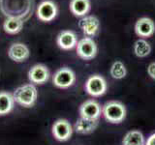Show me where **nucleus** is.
Wrapping results in <instances>:
<instances>
[{
	"label": "nucleus",
	"mask_w": 155,
	"mask_h": 145,
	"mask_svg": "<svg viewBox=\"0 0 155 145\" xmlns=\"http://www.w3.org/2000/svg\"><path fill=\"white\" fill-rule=\"evenodd\" d=\"M15 106V100L13 94L6 91L0 92V116L7 115L13 110Z\"/></svg>",
	"instance_id": "f3484780"
},
{
	"label": "nucleus",
	"mask_w": 155,
	"mask_h": 145,
	"mask_svg": "<svg viewBox=\"0 0 155 145\" xmlns=\"http://www.w3.org/2000/svg\"><path fill=\"white\" fill-rule=\"evenodd\" d=\"M99 124V120L86 119L84 117H80L76 121L74 130L77 134H89L93 133L97 129Z\"/></svg>",
	"instance_id": "2eb2a0df"
},
{
	"label": "nucleus",
	"mask_w": 155,
	"mask_h": 145,
	"mask_svg": "<svg viewBox=\"0 0 155 145\" xmlns=\"http://www.w3.org/2000/svg\"><path fill=\"white\" fill-rule=\"evenodd\" d=\"M135 33L140 38H149L155 33V23L150 18H140L135 23Z\"/></svg>",
	"instance_id": "ddd939ff"
},
{
	"label": "nucleus",
	"mask_w": 155,
	"mask_h": 145,
	"mask_svg": "<svg viewBox=\"0 0 155 145\" xmlns=\"http://www.w3.org/2000/svg\"><path fill=\"white\" fill-rule=\"evenodd\" d=\"M102 114V108L97 101L91 99L82 103L80 106V115L81 117L86 119L99 120Z\"/></svg>",
	"instance_id": "f8f14e48"
},
{
	"label": "nucleus",
	"mask_w": 155,
	"mask_h": 145,
	"mask_svg": "<svg viewBox=\"0 0 155 145\" xmlns=\"http://www.w3.org/2000/svg\"><path fill=\"white\" fill-rule=\"evenodd\" d=\"M58 7L52 0H43L36 8V17L43 22H51L57 17Z\"/></svg>",
	"instance_id": "0eeeda50"
},
{
	"label": "nucleus",
	"mask_w": 155,
	"mask_h": 145,
	"mask_svg": "<svg viewBox=\"0 0 155 145\" xmlns=\"http://www.w3.org/2000/svg\"><path fill=\"white\" fill-rule=\"evenodd\" d=\"M76 82V74L69 67L59 68L52 76V83L59 89H67Z\"/></svg>",
	"instance_id": "20e7f679"
},
{
	"label": "nucleus",
	"mask_w": 155,
	"mask_h": 145,
	"mask_svg": "<svg viewBox=\"0 0 155 145\" xmlns=\"http://www.w3.org/2000/svg\"><path fill=\"white\" fill-rule=\"evenodd\" d=\"M145 138L142 132L137 130H130L124 135L122 145H145Z\"/></svg>",
	"instance_id": "6ab92c4d"
},
{
	"label": "nucleus",
	"mask_w": 155,
	"mask_h": 145,
	"mask_svg": "<svg viewBox=\"0 0 155 145\" xmlns=\"http://www.w3.org/2000/svg\"><path fill=\"white\" fill-rule=\"evenodd\" d=\"M8 56L14 62L21 63L26 61L29 58V56H30V50H29V47L25 44L21 42H16L13 43L9 47Z\"/></svg>",
	"instance_id": "9d476101"
},
{
	"label": "nucleus",
	"mask_w": 155,
	"mask_h": 145,
	"mask_svg": "<svg viewBox=\"0 0 155 145\" xmlns=\"http://www.w3.org/2000/svg\"><path fill=\"white\" fill-rule=\"evenodd\" d=\"M13 97L15 103L23 106V108H31L35 105L38 98V91L36 86L33 83H26L18 86L14 91Z\"/></svg>",
	"instance_id": "f03ea898"
},
{
	"label": "nucleus",
	"mask_w": 155,
	"mask_h": 145,
	"mask_svg": "<svg viewBox=\"0 0 155 145\" xmlns=\"http://www.w3.org/2000/svg\"><path fill=\"white\" fill-rule=\"evenodd\" d=\"M102 114L108 122L111 124H119L125 120L127 111L122 103L118 101H110L103 105Z\"/></svg>",
	"instance_id": "7ed1b4c3"
},
{
	"label": "nucleus",
	"mask_w": 155,
	"mask_h": 145,
	"mask_svg": "<svg viewBox=\"0 0 155 145\" xmlns=\"http://www.w3.org/2000/svg\"><path fill=\"white\" fill-rule=\"evenodd\" d=\"M35 10V0H0V13L5 18H16L25 22Z\"/></svg>",
	"instance_id": "f257e3e1"
},
{
	"label": "nucleus",
	"mask_w": 155,
	"mask_h": 145,
	"mask_svg": "<svg viewBox=\"0 0 155 145\" xmlns=\"http://www.w3.org/2000/svg\"><path fill=\"white\" fill-rule=\"evenodd\" d=\"M69 9L75 17L82 18L87 16L91 9L90 0H71Z\"/></svg>",
	"instance_id": "dca6fc26"
},
{
	"label": "nucleus",
	"mask_w": 155,
	"mask_h": 145,
	"mask_svg": "<svg viewBox=\"0 0 155 145\" xmlns=\"http://www.w3.org/2000/svg\"><path fill=\"white\" fill-rule=\"evenodd\" d=\"M24 21L16 18H6L3 22V29L7 34H15L19 33L23 28Z\"/></svg>",
	"instance_id": "a211bd4d"
},
{
	"label": "nucleus",
	"mask_w": 155,
	"mask_h": 145,
	"mask_svg": "<svg viewBox=\"0 0 155 145\" xmlns=\"http://www.w3.org/2000/svg\"><path fill=\"white\" fill-rule=\"evenodd\" d=\"M73 127L66 119H58L52 125L51 133L53 137L58 141L64 142L69 140L73 134Z\"/></svg>",
	"instance_id": "6e6552de"
},
{
	"label": "nucleus",
	"mask_w": 155,
	"mask_h": 145,
	"mask_svg": "<svg viewBox=\"0 0 155 145\" xmlns=\"http://www.w3.org/2000/svg\"><path fill=\"white\" fill-rule=\"evenodd\" d=\"M134 53L139 58H144L150 54L151 52V46L145 39H138L134 44Z\"/></svg>",
	"instance_id": "aec40b11"
},
{
	"label": "nucleus",
	"mask_w": 155,
	"mask_h": 145,
	"mask_svg": "<svg viewBox=\"0 0 155 145\" xmlns=\"http://www.w3.org/2000/svg\"><path fill=\"white\" fill-rule=\"evenodd\" d=\"M145 145H155V134H151L145 141Z\"/></svg>",
	"instance_id": "5701e85b"
},
{
	"label": "nucleus",
	"mask_w": 155,
	"mask_h": 145,
	"mask_svg": "<svg viewBox=\"0 0 155 145\" xmlns=\"http://www.w3.org/2000/svg\"><path fill=\"white\" fill-rule=\"evenodd\" d=\"M79 27L86 37H94L100 30V21L95 16H84L81 18L79 21Z\"/></svg>",
	"instance_id": "1a4fd4ad"
},
{
	"label": "nucleus",
	"mask_w": 155,
	"mask_h": 145,
	"mask_svg": "<svg viewBox=\"0 0 155 145\" xmlns=\"http://www.w3.org/2000/svg\"><path fill=\"white\" fill-rule=\"evenodd\" d=\"M110 75L114 79H122L127 75V69L123 62L116 60L113 63L110 69Z\"/></svg>",
	"instance_id": "412c9836"
},
{
	"label": "nucleus",
	"mask_w": 155,
	"mask_h": 145,
	"mask_svg": "<svg viewBox=\"0 0 155 145\" xmlns=\"http://www.w3.org/2000/svg\"><path fill=\"white\" fill-rule=\"evenodd\" d=\"M76 51L77 55L82 60L88 61L96 57L97 52H98V47H97V44L93 40V38L84 37L78 42Z\"/></svg>",
	"instance_id": "39448f33"
},
{
	"label": "nucleus",
	"mask_w": 155,
	"mask_h": 145,
	"mask_svg": "<svg viewBox=\"0 0 155 145\" xmlns=\"http://www.w3.org/2000/svg\"><path fill=\"white\" fill-rule=\"evenodd\" d=\"M77 33L72 30H63L56 37V44L61 50H70L78 45Z\"/></svg>",
	"instance_id": "4468645a"
},
{
	"label": "nucleus",
	"mask_w": 155,
	"mask_h": 145,
	"mask_svg": "<svg viewBox=\"0 0 155 145\" xmlns=\"http://www.w3.org/2000/svg\"><path fill=\"white\" fill-rule=\"evenodd\" d=\"M84 88L87 94L92 97H101L108 90V83L104 76L100 75H92L87 79Z\"/></svg>",
	"instance_id": "423d86ee"
},
{
	"label": "nucleus",
	"mask_w": 155,
	"mask_h": 145,
	"mask_svg": "<svg viewBox=\"0 0 155 145\" xmlns=\"http://www.w3.org/2000/svg\"><path fill=\"white\" fill-rule=\"evenodd\" d=\"M147 75L155 80V62L150 63L147 67Z\"/></svg>",
	"instance_id": "4be33fe9"
},
{
	"label": "nucleus",
	"mask_w": 155,
	"mask_h": 145,
	"mask_svg": "<svg viewBox=\"0 0 155 145\" xmlns=\"http://www.w3.org/2000/svg\"><path fill=\"white\" fill-rule=\"evenodd\" d=\"M28 79L33 84H44L50 79L51 72L44 64H35L28 71Z\"/></svg>",
	"instance_id": "9b49d317"
}]
</instances>
